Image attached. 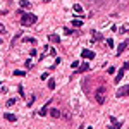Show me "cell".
I'll return each instance as SVG.
<instances>
[{
  "label": "cell",
  "instance_id": "22",
  "mask_svg": "<svg viewBox=\"0 0 129 129\" xmlns=\"http://www.w3.org/2000/svg\"><path fill=\"white\" fill-rule=\"evenodd\" d=\"M107 45H108L110 48H114V40H112V38H108V40H107Z\"/></svg>",
  "mask_w": 129,
  "mask_h": 129
},
{
  "label": "cell",
  "instance_id": "3",
  "mask_svg": "<svg viewBox=\"0 0 129 129\" xmlns=\"http://www.w3.org/2000/svg\"><path fill=\"white\" fill-rule=\"evenodd\" d=\"M81 57H83V59H95V52H91V50L84 48V50L81 52Z\"/></svg>",
  "mask_w": 129,
  "mask_h": 129
},
{
  "label": "cell",
  "instance_id": "2",
  "mask_svg": "<svg viewBox=\"0 0 129 129\" xmlns=\"http://www.w3.org/2000/svg\"><path fill=\"white\" fill-rule=\"evenodd\" d=\"M105 93H107V88H105V86H98V88H97V93H95L97 103H100V105L105 103Z\"/></svg>",
  "mask_w": 129,
  "mask_h": 129
},
{
  "label": "cell",
  "instance_id": "21",
  "mask_svg": "<svg viewBox=\"0 0 129 129\" xmlns=\"http://www.w3.org/2000/svg\"><path fill=\"white\" fill-rule=\"evenodd\" d=\"M24 65H26V67H28V69H31V67H33V62H31V60H29V59H28V60H26V62H24Z\"/></svg>",
  "mask_w": 129,
  "mask_h": 129
},
{
  "label": "cell",
  "instance_id": "28",
  "mask_svg": "<svg viewBox=\"0 0 129 129\" xmlns=\"http://www.w3.org/2000/svg\"><path fill=\"white\" fill-rule=\"evenodd\" d=\"M29 55H31V57H34V55H36V50H34V48H31V52H29Z\"/></svg>",
  "mask_w": 129,
  "mask_h": 129
},
{
  "label": "cell",
  "instance_id": "24",
  "mask_svg": "<svg viewBox=\"0 0 129 129\" xmlns=\"http://www.w3.org/2000/svg\"><path fill=\"white\" fill-rule=\"evenodd\" d=\"M0 33H2V34H5L7 31H5V26L4 24H0Z\"/></svg>",
  "mask_w": 129,
  "mask_h": 129
},
{
  "label": "cell",
  "instance_id": "26",
  "mask_svg": "<svg viewBox=\"0 0 129 129\" xmlns=\"http://www.w3.org/2000/svg\"><path fill=\"white\" fill-rule=\"evenodd\" d=\"M41 79H48V72H43V74H41Z\"/></svg>",
  "mask_w": 129,
  "mask_h": 129
},
{
  "label": "cell",
  "instance_id": "8",
  "mask_svg": "<svg viewBox=\"0 0 129 129\" xmlns=\"http://www.w3.org/2000/svg\"><path fill=\"white\" fill-rule=\"evenodd\" d=\"M48 40H50L52 43H60V36H59V34H50Z\"/></svg>",
  "mask_w": 129,
  "mask_h": 129
},
{
  "label": "cell",
  "instance_id": "17",
  "mask_svg": "<svg viewBox=\"0 0 129 129\" xmlns=\"http://www.w3.org/2000/svg\"><path fill=\"white\" fill-rule=\"evenodd\" d=\"M24 41H26V43H31V45H34V43H36V40H34V38H28V36L24 38Z\"/></svg>",
  "mask_w": 129,
  "mask_h": 129
},
{
  "label": "cell",
  "instance_id": "11",
  "mask_svg": "<svg viewBox=\"0 0 129 129\" xmlns=\"http://www.w3.org/2000/svg\"><path fill=\"white\" fill-rule=\"evenodd\" d=\"M110 122H112V124H114V127H115V129H119V127H122V122H119V121H117L115 117H110Z\"/></svg>",
  "mask_w": 129,
  "mask_h": 129
},
{
  "label": "cell",
  "instance_id": "29",
  "mask_svg": "<svg viewBox=\"0 0 129 129\" xmlns=\"http://www.w3.org/2000/svg\"><path fill=\"white\" fill-rule=\"evenodd\" d=\"M122 67H124V69H126V71H127V69H129V62H126V64H124V65H122Z\"/></svg>",
  "mask_w": 129,
  "mask_h": 129
},
{
  "label": "cell",
  "instance_id": "4",
  "mask_svg": "<svg viewBox=\"0 0 129 129\" xmlns=\"http://www.w3.org/2000/svg\"><path fill=\"white\" fill-rule=\"evenodd\" d=\"M50 103H52V100H47V105H45V107H41V108H40V112H38V114H40V115H41V117H43V115H47V114H48V107H50Z\"/></svg>",
  "mask_w": 129,
  "mask_h": 129
},
{
  "label": "cell",
  "instance_id": "6",
  "mask_svg": "<svg viewBox=\"0 0 129 129\" xmlns=\"http://www.w3.org/2000/svg\"><path fill=\"white\" fill-rule=\"evenodd\" d=\"M124 74H126V69H124V67H121V71L117 72V76H115V84H119V83H121V79L124 78Z\"/></svg>",
  "mask_w": 129,
  "mask_h": 129
},
{
  "label": "cell",
  "instance_id": "9",
  "mask_svg": "<svg viewBox=\"0 0 129 129\" xmlns=\"http://www.w3.org/2000/svg\"><path fill=\"white\" fill-rule=\"evenodd\" d=\"M48 114H50L53 119H59V117H60V112H59L57 108H52V110H48Z\"/></svg>",
  "mask_w": 129,
  "mask_h": 129
},
{
  "label": "cell",
  "instance_id": "18",
  "mask_svg": "<svg viewBox=\"0 0 129 129\" xmlns=\"http://www.w3.org/2000/svg\"><path fill=\"white\" fill-rule=\"evenodd\" d=\"M93 38H95V40H103V36H102L100 33H97V31H95V33H93Z\"/></svg>",
  "mask_w": 129,
  "mask_h": 129
},
{
  "label": "cell",
  "instance_id": "30",
  "mask_svg": "<svg viewBox=\"0 0 129 129\" xmlns=\"http://www.w3.org/2000/svg\"><path fill=\"white\" fill-rule=\"evenodd\" d=\"M41 2H43V4H48V2H50V0H41Z\"/></svg>",
  "mask_w": 129,
  "mask_h": 129
},
{
  "label": "cell",
  "instance_id": "10",
  "mask_svg": "<svg viewBox=\"0 0 129 129\" xmlns=\"http://www.w3.org/2000/svg\"><path fill=\"white\" fill-rule=\"evenodd\" d=\"M126 47H127V41H122V43H121V45L117 47V55H121V53H122L124 50H126Z\"/></svg>",
  "mask_w": 129,
  "mask_h": 129
},
{
  "label": "cell",
  "instance_id": "15",
  "mask_svg": "<svg viewBox=\"0 0 129 129\" xmlns=\"http://www.w3.org/2000/svg\"><path fill=\"white\" fill-rule=\"evenodd\" d=\"M88 69H89V65H88V64H83V65H79L78 72H84V71H88Z\"/></svg>",
  "mask_w": 129,
  "mask_h": 129
},
{
  "label": "cell",
  "instance_id": "12",
  "mask_svg": "<svg viewBox=\"0 0 129 129\" xmlns=\"http://www.w3.org/2000/svg\"><path fill=\"white\" fill-rule=\"evenodd\" d=\"M19 5H21L23 9H29V7H31V4H29V0H21V2H19Z\"/></svg>",
  "mask_w": 129,
  "mask_h": 129
},
{
  "label": "cell",
  "instance_id": "20",
  "mask_svg": "<svg viewBox=\"0 0 129 129\" xmlns=\"http://www.w3.org/2000/svg\"><path fill=\"white\" fill-rule=\"evenodd\" d=\"M107 72H108V74H114V72H115V67H114V65H110V67L107 69Z\"/></svg>",
  "mask_w": 129,
  "mask_h": 129
},
{
  "label": "cell",
  "instance_id": "19",
  "mask_svg": "<svg viewBox=\"0 0 129 129\" xmlns=\"http://www.w3.org/2000/svg\"><path fill=\"white\" fill-rule=\"evenodd\" d=\"M74 10H76V12H83V7H81L79 4H74Z\"/></svg>",
  "mask_w": 129,
  "mask_h": 129
},
{
  "label": "cell",
  "instance_id": "7",
  "mask_svg": "<svg viewBox=\"0 0 129 129\" xmlns=\"http://www.w3.org/2000/svg\"><path fill=\"white\" fill-rule=\"evenodd\" d=\"M4 117H5V121H9V122H16V121H17V117H16L14 114H9V112L4 114Z\"/></svg>",
  "mask_w": 129,
  "mask_h": 129
},
{
  "label": "cell",
  "instance_id": "25",
  "mask_svg": "<svg viewBox=\"0 0 129 129\" xmlns=\"http://www.w3.org/2000/svg\"><path fill=\"white\" fill-rule=\"evenodd\" d=\"M71 65H72V67H74V69H76V67H79V62H78V60H74V62H72Z\"/></svg>",
  "mask_w": 129,
  "mask_h": 129
},
{
  "label": "cell",
  "instance_id": "13",
  "mask_svg": "<svg viewBox=\"0 0 129 129\" xmlns=\"http://www.w3.org/2000/svg\"><path fill=\"white\" fill-rule=\"evenodd\" d=\"M72 26H74V28H81L83 26V19H74V21H72Z\"/></svg>",
  "mask_w": 129,
  "mask_h": 129
},
{
  "label": "cell",
  "instance_id": "14",
  "mask_svg": "<svg viewBox=\"0 0 129 129\" xmlns=\"http://www.w3.org/2000/svg\"><path fill=\"white\" fill-rule=\"evenodd\" d=\"M14 76L23 78V76H26V72H24V71H21V69H16V71H14Z\"/></svg>",
  "mask_w": 129,
  "mask_h": 129
},
{
  "label": "cell",
  "instance_id": "1",
  "mask_svg": "<svg viewBox=\"0 0 129 129\" xmlns=\"http://www.w3.org/2000/svg\"><path fill=\"white\" fill-rule=\"evenodd\" d=\"M36 21H38V17H36L34 14H29V12H24L23 17H21V24L23 26H33Z\"/></svg>",
  "mask_w": 129,
  "mask_h": 129
},
{
  "label": "cell",
  "instance_id": "27",
  "mask_svg": "<svg viewBox=\"0 0 129 129\" xmlns=\"http://www.w3.org/2000/svg\"><path fill=\"white\" fill-rule=\"evenodd\" d=\"M19 93H21V97H24V88L23 86H19Z\"/></svg>",
  "mask_w": 129,
  "mask_h": 129
},
{
  "label": "cell",
  "instance_id": "16",
  "mask_svg": "<svg viewBox=\"0 0 129 129\" xmlns=\"http://www.w3.org/2000/svg\"><path fill=\"white\" fill-rule=\"evenodd\" d=\"M48 88H50V89H55V79H53V78L48 79Z\"/></svg>",
  "mask_w": 129,
  "mask_h": 129
},
{
  "label": "cell",
  "instance_id": "5",
  "mask_svg": "<svg viewBox=\"0 0 129 129\" xmlns=\"http://www.w3.org/2000/svg\"><path fill=\"white\" fill-rule=\"evenodd\" d=\"M126 95H129V86H124V88L117 89V97H126Z\"/></svg>",
  "mask_w": 129,
  "mask_h": 129
},
{
  "label": "cell",
  "instance_id": "23",
  "mask_svg": "<svg viewBox=\"0 0 129 129\" xmlns=\"http://www.w3.org/2000/svg\"><path fill=\"white\" fill-rule=\"evenodd\" d=\"M14 103H16V100H7V103H5V105H7V107H12Z\"/></svg>",
  "mask_w": 129,
  "mask_h": 129
},
{
  "label": "cell",
  "instance_id": "31",
  "mask_svg": "<svg viewBox=\"0 0 129 129\" xmlns=\"http://www.w3.org/2000/svg\"><path fill=\"white\" fill-rule=\"evenodd\" d=\"M0 45H2V38H0Z\"/></svg>",
  "mask_w": 129,
  "mask_h": 129
}]
</instances>
